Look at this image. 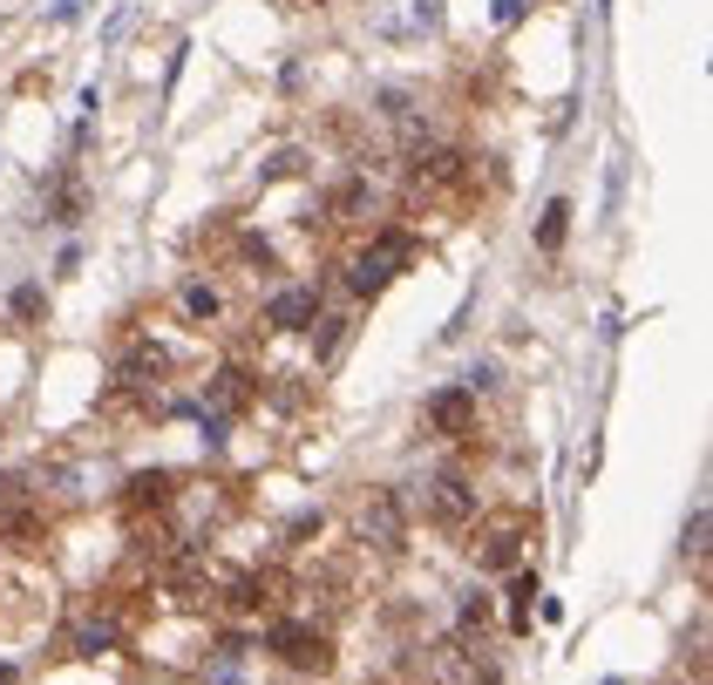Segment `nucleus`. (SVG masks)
I'll return each instance as SVG.
<instances>
[{
  "label": "nucleus",
  "instance_id": "nucleus-1",
  "mask_svg": "<svg viewBox=\"0 0 713 685\" xmlns=\"http://www.w3.org/2000/svg\"><path fill=\"white\" fill-rule=\"evenodd\" d=\"M408 265H415V238H408V231H381L375 244H360V259H354V272H347V286L375 299L388 278H401Z\"/></svg>",
  "mask_w": 713,
  "mask_h": 685
},
{
  "label": "nucleus",
  "instance_id": "nucleus-2",
  "mask_svg": "<svg viewBox=\"0 0 713 685\" xmlns=\"http://www.w3.org/2000/svg\"><path fill=\"white\" fill-rule=\"evenodd\" d=\"M408 177H415V191H470L476 183L470 157H462L455 143H415L408 149Z\"/></svg>",
  "mask_w": 713,
  "mask_h": 685
},
{
  "label": "nucleus",
  "instance_id": "nucleus-3",
  "mask_svg": "<svg viewBox=\"0 0 713 685\" xmlns=\"http://www.w3.org/2000/svg\"><path fill=\"white\" fill-rule=\"evenodd\" d=\"M265 651H278L293 672H326L333 665V651H326V632L313 625H299V617H272V632H265Z\"/></svg>",
  "mask_w": 713,
  "mask_h": 685
},
{
  "label": "nucleus",
  "instance_id": "nucleus-4",
  "mask_svg": "<svg viewBox=\"0 0 713 685\" xmlns=\"http://www.w3.org/2000/svg\"><path fill=\"white\" fill-rule=\"evenodd\" d=\"M360 543H375L381 556H394L401 543H408V516H401V495L394 489H367V503H360Z\"/></svg>",
  "mask_w": 713,
  "mask_h": 685
},
{
  "label": "nucleus",
  "instance_id": "nucleus-5",
  "mask_svg": "<svg viewBox=\"0 0 713 685\" xmlns=\"http://www.w3.org/2000/svg\"><path fill=\"white\" fill-rule=\"evenodd\" d=\"M428 516H436L442 529H462V522H476V489H470V476L462 469H442L436 482H428Z\"/></svg>",
  "mask_w": 713,
  "mask_h": 685
},
{
  "label": "nucleus",
  "instance_id": "nucleus-6",
  "mask_svg": "<svg viewBox=\"0 0 713 685\" xmlns=\"http://www.w3.org/2000/svg\"><path fill=\"white\" fill-rule=\"evenodd\" d=\"M516 550H523V516H496V522L483 529L476 564H483V570H516Z\"/></svg>",
  "mask_w": 713,
  "mask_h": 685
},
{
  "label": "nucleus",
  "instance_id": "nucleus-7",
  "mask_svg": "<svg viewBox=\"0 0 713 685\" xmlns=\"http://www.w3.org/2000/svg\"><path fill=\"white\" fill-rule=\"evenodd\" d=\"M470 421H476V394L470 387L428 394V428H436V434H470Z\"/></svg>",
  "mask_w": 713,
  "mask_h": 685
},
{
  "label": "nucleus",
  "instance_id": "nucleus-8",
  "mask_svg": "<svg viewBox=\"0 0 713 685\" xmlns=\"http://www.w3.org/2000/svg\"><path fill=\"white\" fill-rule=\"evenodd\" d=\"M313 320H320V292L313 286H293V292H278L265 305V326H278V333H299V326H313Z\"/></svg>",
  "mask_w": 713,
  "mask_h": 685
},
{
  "label": "nucleus",
  "instance_id": "nucleus-9",
  "mask_svg": "<svg viewBox=\"0 0 713 685\" xmlns=\"http://www.w3.org/2000/svg\"><path fill=\"white\" fill-rule=\"evenodd\" d=\"M245 400H252V373H238V366H225V373H218V381H211V387H204V408H211V414H218V421H225V414H238V408H245Z\"/></svg>",
  "mask_w": 713,
  "mask_h": 685
},
{
  "label": "nucleus",
  "instance_id": "nucleus-10",
  "mask_svg": "<svg viewBox=\"0 0 713 685\" xmlns=\"http://www.w3.org/2000/svg\"><path fill=\"white\" fill-rule=\"evenodd\" d=\"M116 638H122V617H116V611H88L82 625H75V651H82V659H96V651H109Z\"/></svg>",
  "mask_w": 713,
  "mask_h": 685
},
{
  "label": "nucleus",
  "instance_id": "nucleus-11",
  "mask_svg": "<svg viewBox=\"0 0 713 685\" xmlns=\"http://www.w3.org/2000/svg\"><path fill=\"white\" fill-rule=\"evenodd\" d=\"M231 604H238V611H272V604H278V577H272V570L231 577Z\"/></svg>",
  "mask_w": 713,
  "mask_h": 685
},
{
  "label": "nucleus",
  "instance_id": "nucleus-12",
  "mask_svg": "<svg viewBox=\"0 0 713 685\" xmlns=\"http://www.w3.org/2000/svg\"><path fill=\"white\" fill-rule=\"evenodd\" d=\"M565 238H571V204L550 197L544 217H537V244H544V252H565Z\"/></svg>",
  "mask_w": 713,
  "mask_h": 685
},
{
  "label": "nucleus",
  "instance_id": "nucleus-13",
  "mask_svg": "<svg viewBox=\"0 0 713 685\" xmlns=\"http://www.w3.org/2000/svg\"><path fill=\"white\" fill-rule=\"evenodd\" d=\"M531 598H537V577L516 570V577H510V625H516V632H531Z\"/></svg>",
  "mask_w": 713,
  "mask_h": 685
},
{
  "label": "nucleus",
  "instance_id": "nucleus-14",
  "mask_svg": "<svg viewBox=\"0 0 713 685\" xmlns=\"http://www.w3.org/2000/svg\"><path fill=\"white\" fill-rule=\"evenodd\" d=\"M0 537H14V543H35V537H41V516H35V509H14V503H0Z\"/></svg>",
  "mask_w": 713,
  "mask_h": 685
},
{
  "label": "nucleus",
  "instance_id": "nucleus-15",
  "mask_svg": "<svg viewBox=\"0 0 713 685\" xmlns=\"http://www.w3.org/2000/svg\"><path fill=\"white\" fill-rule=\"evenodd\" d=\"M177 305H183V320H218V292H211L204 278H198V286H183Z\"/></svg>",
  "mask_w": 713,
  "mask_h": 685
},
{
  "label": "nucleus",
  "instance_id": "nucleus-16",
  "mask_svg": "<svg viewBox=\"0 0 713 685\" xmlns=\"http://www.w3.org/2000/svg\"><path fill=\"white\" fill-rule=\"evenodd\" d=\"M238 659H245V638H225V645H218V659H211V672H204V678H211V685H231V678H238Z\"/></svg>",
  "mask_w": 713,
  "mask_h": 685
},
{
  "label": "nucleus",
  "instance_id": "nucleus-17",
  "mask_svg": "<svg viewBox=\"0 0 713 685\" xmlns=\"http://www.w3.org/2000/svg\"><path fill=\"white\" fill-rule=\"evenodd\" d=\"M170 482H177L170 469H150V476L130 482V495H136V503H170Z\"/></svg>",
  "mask_w": 713,
  "mask_h": 685
},
{
  "label": "nucleus",
  "instance_id": "nucleus-18",
  "mask_svg": "<svg viewBox=\"0 0 713 685\" xmlns=\"http://www.w3.org/2000/svg\"><path fill=\"white\" fill-rule=\"evenodd\" d=\"M340 347H347V320H320V339H313V360L326 366Z\"/></svg>",
  "mask_w": 713,
  "mask_h": 685
},
{
  "label": "nucleus",
  "instance_id": "nucleus-19",
  "mask_svg": "<svg viewBox=\"0 0 713 685\" xmlns=\"http://www.w3.org/2000/svg\"><path fill=\"white\" fill-rule=\"evenodd\" d=\"M687 556H706V503H693L687 516Z\"/></svg>",
  "mask_w": 713,
  "mask_h": 685
},
{
  "label": "nucleus",
  "instance_id": "nucleus-20",
  "mask_svg": "<svg viewBox=\"0 0 713 685\" xmlns=\"http://www.w3.org/2000/svg\"><path fill=\"white\" fill-rule=\"evenodd\" d=\"M462 625H489V598H483V590H470V598H462Z\"/></svg>",
  "mask_w": 713,
  "mask_h": 685
},
{
  "label": "nucleus",
  "instance_id": "nucleus-21",
  "mask_svg": "<svg viewBox=\"0 0 713 685\" xmlns=\"http://www.w3.org/2000/svg\"><path fill=\"white\" fill-rule=\"evenodd\" d=\"M14 313L35 320V313H41V286H21V292H14Z\"/></svg>",
  "mask_w": 713,
  "mask_h": 685
},
{
  "label": "nucleus",
  "instance_id": "nucleus-22",
  "mask_svg": "<svg viewBox=\"0 0 713 685\" xmlns=\"http://www.w3.org/2000/svg\"><path fill=\"white\" fill-rule=\"evenodd\" d=\"M496 21H503V27H516V21H523V0H496Z\"/></svg>",
  "mask_w": 713,
  "mask_h": 685
},
{
  "label": "nucleus",
  "instance_id": "nucleus-23",
  "mask_svg": "<svg viewBox=\"0 0 713 685\" xmlns=\"http://www.w3.org/2000/svg\"><path fill=\"white\" fill-rule=\"evenodd\" d=\"M415 14H421L428 27H442V0H415Z\"/></svg>",
  "mask_w": 713,
  "mask_h": 685
},
{
  "label": "nucleus",
  "instance_id": "nucleus-24",
  "mask_svg": "<svg viewBox=\"0 0 713 685\" xmlns=\"http://www.w3.org/2000/svg\"><path fill=\"white\" fill-rule=\"evenodd\" d=\"M0 685H14V665H0Z\"/></svg>",
  "mask_w": 713,
  "mask_h": 685
},
{
  "label": "nucleus",
  "instance_id": "nucleus-25",
  "mask_svg": "<svg viewBox=\"0 0 713 685\" xmlns=\"http://www.w3.org/2000/svg\"><path fill=\"white\" fill-rule=\"evenodd\" d=\"M605 685H618V678H605Z\"/></svg>",
  "mask_w": 713,
  "mask_h": 685
}]
</instances>
